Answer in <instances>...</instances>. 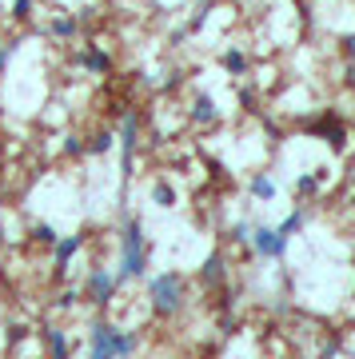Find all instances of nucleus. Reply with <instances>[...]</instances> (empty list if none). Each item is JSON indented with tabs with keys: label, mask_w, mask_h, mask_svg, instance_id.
<instances>
[{
	"label": "nucleus",
	"mask_w": 355,
	"mask_h": 359,
	"mask_svg": "<svg viewBox=\"0 0 355 359\" xmlns=\"http://www.w3.org/2000/svg\"><path fill=\"white\" fill-rule=\"evenodd\" d=\"M319 132L331 140V148H335V152H343V148H347V132L335 124V116H323V120H319Z\"/></svg>",
	"instance_id": "obj_13"
},
{
	"label": "nucleus",
	"mask_w": 355,
	"mask_h": 359,
	"mask_svg": "<svg viewBox=\"0 0 355 359\" xmlns=\"http://www.w3.org/2000/svg\"><path fill=\"white\" fill-rule=\"evenodd\" d=\"M80 65L88 68L92 76H108V72H112V56L104 48H84L80 52Z\"/></svg>",
	"instance_id": "obj_9"
},
{
	"label": "nucleus",
	"mask_w": 355,
	"mask_h": 359,
	"mask_svg": "<svg viewBox=\"0 0 355 359\" xmlns=\"http://www.w3.org/2000/svg\"><path fill=\"white\" fill-rule=\"evenodd\" d=\"M152 204L156 208H176V188L168 180H156L152 184Z\"/></svg>",
	"instance_id": "obj_15"
},
{
	"label": "nucleus",
	"mask_w": 355,
	"mask_h": 359,
	"mask_svg": "<svg viewBox=\"0 0 355 359\" xmlns=\"http://www.w3.org/2000/svg\"><path fill=\"white\" fill-rule=\"evenodd\" d=\"M295 192L300 196H316L319 192V176H295Z\"/></svg>",
	"instance_id": "obj_23"
},
{
	"label": "nucleus",
	"mask_w": 355,
	"mask_h": 359,
	"mask_svg": "<svg viewBox=\"0 0 355 359\" xmlns=\"http://www.w3.org/2000/svg\"><path fill=\"white\" fill-rule=\"evenodd\" d=\"M44 344H48V355L52 359H68V335L60 332V327H44Z\"/></svg>",
	"instance_id": "obj_11"
},
{
	"label": "nucleus",
	"mask_w": 355,
	"mask_h": 359,
	"mask_svg": "<svg viewBox=\"0 0 355 359\" xmlns=\"http://www.w3.org/2000/svg\"><path fill=\"white\" fill-rule=\"evenodd\" d=\"M20 44H25V40H20V36H8V40H4V44H0V76H4V68L13 65V56H16V52H20Z\"/></svg>",
	"instance_id": "obj_20"
},
{
	"label": "nucleus",
	"mask_w": 355,
	"mask_h": 359,
	"mask_svg": "<svg viewBox=\"0 0 355 359\" xmlns=\"http://www.w3.org/2000/svg\"><path fill=\"white\" fill-rule=\"evenodd\" d=\"M76 32H80L76 16H56V20H52V36H56V40H72Z\"/></svg>",
	"instance_id": "obj_17"
},
{
	"label": "nucleus",
	"mask_w": 355,
	"mask_h": 359,
	"mask_svg": "<svg viewBox=\"0 0 355 359\" xmlns=\"http://www.w3.org/2000/svg\"><path fill=\"white\" fill-rule=\"evenodd\" d=\"M116 148V132H96V136H92L88 144H84V152H92V156H104V152H112Z\"/></svg>",
	"instance_id": "obj_16"
},
{
	"label": "nucleus",
	"mask_w": 355,
	"mask_h": 359,
	"mask_svg": "<svg viewBox=\"0 0 355 359\" xmlns=\"http://www.w3.org/2000/svg\"><path fill=\"white\" fill-rule=\"evenodd\" d=\"M212 8H216V0H203V4H196V13H192V20H188V28H184V32H200V28L208 25Z\"/></svg>",
	"instance_id": "obj_18"
},
{
	"label": "nucleus",
	"mask_w": 355,
	"mask_h": 359,
	"mask_svg": "<svg viewBox=\"0 0 355 359\" xmlns=\"http://www.w3.org/2000/svg\"><path fill=\"white\" fill-rule=\"evenodd\" d=\"M340 44H343V56H347V60L355 65V32H347V36H343Z\"/></svg>",
	"instance_id": "obj_26"
},
{
	"label": "nucleus",
	"mask_w": 355,
	"mask_h": 359,
	"mask_svg": "<svg viewBox=\"0 0 355 359\" xmlns=\"http://www.w3.org/2000/svg\"><path fill=\"white\" fill-rule=\"evenodd\" d=\"M248 192H252V200H260V204H272V200H276V180L267 176V172H260V176H252Z\"/></svg>",
	"instance_id": "obj_10"
},
{
	"label": "nucleus",
	"mask_w": 355,
	"mask_h": 359,
	"mask_svg": "<svg viewBox=\"0 0 355 359\" xmlns=\"http://www.w3.org/2000/svg\"><path fill=\"white\" fill-rule=\"evenodd\" d=\"M116 287H120V280H116V271H104V268H96L88 276V304H96V308H104V304H112V295H116Z\"/></svg>",
	"instance_id": "obj_6"
},
{
	"label": "nucleus",
	"mask_w": 355,
	"mask_h": 359,
	"mask_svg": "<svg viewBox=\"0 0 355 359\" xmlns=\"http://www.w3.org/2000/svg\"><path fill=\"white\" fill-rule=\"evenodd\" d=\"M84 244H88L84 236H60V240L52 244V259H56V271H64V268H68V259L76 256V252H80Z\"/></svg>",
	"instance_id": "obj_8"
},
{
	"label": "nucleus",
	"mask_w": 355,
	"mask_h": 359,
	"mask_svg": "<svg viewBox=\"0 0 355 359\" xmlns=\"http://www.w3.org/2000/svg\"><path fill=\"white\" fill-rule=\"evenodd\" d=\"M25 327H20V323H16V327H8V347H13V344H20V339H25Z\"/></svg>",
	"instance_id": "obj_28"
},
{
	"label": "nucleus",
	"mask_w": 355,
	"mask_h": 359,
	"mask_svg": "<svg viewBox=\"0 0 355 359\" xmlns=\"http://www.w3.org/2000/svg\"><path fill=\"white\" fill-rule=\"evenodd\" d=\"M32 8H36V0H13V20H28V16H32Z\"/></svg>",
	"instance_id": "obj_24"
},
{
	"label": "nucleus",
	"mask_w": 355,
	"mask_h": 359,
	"mask_svg": "<svg viewBox=\"0 0 355 359\" xmlns=\"http://www.w3.org/2000/svg\"><path fill=\"white\" fill-rule=\"evenodd\" d=\"M220 68H224L228 76H248V56H243L240 48H228L220 56Z\"/></svg>",
	"instance_id": "obj_12"
},
{
	"label": "nucleus",
	"mask_w": 355,
	"mask_h": 359,
	"mask_svg": "<svg viewBox=\"0 0 355 359\" xmlns=\"http://www.w3.org/2000/svg\"><path fill=\"white\" fill-rule=\"evenodd\" d=\"M120 176H124V184H128V176H132V156H136V144H140V116L136 112H128L124 120H120Z\"/></svg>",
	"instance_id": "obj_4"
},
{
	"label": "nucleus",
	"mask_w": 355,
	"mask_h": 359,
	"mask_svg": "<svg viewBox=\"0 0 355 359\" xmlns=\"http://www.w3.org/2000/svg\"><path fill=\"white\" fill-rule=\"evenodd\" d=\"M304 224H307V216H304V212H292V216H288V219H283V224H279V236H283V240H292V236H295V231H304Z\"/></svg>",
	"instance_id": "obj_19"
},
{
	"label": "nucleus",
	"mask_w": 355,
	"mask_h": 359,
	"mask_svg": "<svg viewBox=\"0 0 355 359\" xmlns=\"http://www.w3.org/2000/svg\"><path fill=\"white\" fill-rule=\"evenodd\" d=\"M248 244L255 248V256H264V259H283L288 256V240H283L276 228H267V224H255L252 236H248Z\"/></svg>",
	"instance_id": "obj_5"
},
{
	"label": "nucleus",
	"mask_w": 355,
	"mask_h": 359,
	"mask_svg": "<svg viewBox=\"0 0 355 359\" xmlns=\"http://www.w3.org/2000/svg\"><path fill=\"white\" fill-rule=\"evenodd\" d=\"M347 204H351V208H355V192H351V200H347Z\"/></svg>",
	"instance_id": "obj_29"
},
{
	"label": "nucleus",
	"mask_w": 355,
	"mask_h": 359,
	"mask_svg": "<svg viewBox=\"0 0 355 359\" xmlns=\"http://www.w3.org/2000/svg\"><path fill=\"white\" fill-rule=\"evenodd\" d=\"M64 152H68V156H80V152H84V140H80V136H68V140H64Z\"/></svg>",
	"instance_id": "obj_25"
},
{
	"label": "nucleus",
	"mask_w": 355,
	"mask_h": 359,
	"mask_svg": "<svg viewBox=\"0 0 355 359\" xmlns=\"http://www.w3.org/2000/svg\"><path fill=\"white\" fill-rule=\"evenodd\" d=\"M56 308H60V311H68V308H76V292H64L60 299H56Z\"/></svg>",
	"instance_id": "obj_27"
},
{
	"label": "nucleus",
	"mask_w": 355,
	"mask_h": 359,
	"mask_svg": "<svg viewBox=\"0 0 355 359\" xmlns=\"http://www.w3.org/2000/svg\"><path fill=\"white\" fill-rule=\"evenodd\" d=\"M32 240H36V244H44V248H52L60 236H56V228H52V224H36V228H32Z\"/></svg>",
	"instance_id": "obj_21"
},
{
	"label": "nucleus",
	"mask_w": 355,
	"mask_h": 359,
	"mask_svg": "<svg viewBox=\"0 0 355 359\" xmlns=\"http://www.w3.org/2000/svg\"><path fill=\"white\" fill-rule=\"evenodd\" d=\"M200 280H203V283H220V280H224V256H220V252H212V256L203 259Z\"/></svg>",
	"instance_id": "obj_14"
},
{
	"label": "nucleus",
	"mask_w": 355,
	"mask_h": 359,
	"mask_svg": "<svg viewBox=\"0 0 355 359\" xmlns=\"http://www.w3.org/2000/svg\"><path fill=\"white\" fill-rule=\"evenodd\" d=\"M92 351L88 359H128V355H136V347H140V335L136 332H120L116 323H92Z\"/></svg>",
	"instance_id": "obj_2"
},
{
	"label": "nucleus",
	"mask_w": 355,
	"mask_h": 359,
	"mask_svg": "<svg viewBox=\"0 0 355 359\" xmlns=\"http://www.w3.org/2000/svg\"><path fill=\"white\" fill-rule=\"evenodd\" d=\"M192 120L200 124V128H212L220 120V108L212 100V92H196V100H192Z\"/></svg>",
	"instance_id": "obj_7"
},
{
	"label": "nucleus",
	"mask_w": 355,
	"mask_h": 359,
	"mask_svg": "<svg viewBox=\"0 0 355 359\" xmlns=\"http://www.w3.org/2000/svg\"><path fill=\"white\" fill-rule=\"evenodd\" d=\"M148 271V240H144V224L136 216L124 219V236H120V268L116 280H140Z\"/></svg>",
	"instance_id": "obj_1"
},
{
	"label": "nucleus",
	"mask_w": 355,
	"mask_h": 359,
	"mask_svg": "<svg viewBox=\"0 0 355 359\" xmlns=\"http://www.w3.org/2000/svg\"><path fill=\"white\" fill-rule=\"evenodd\" d=\"M248 236H252V224H248V219H236V224L228 228V240H232V244H248Z\"/></svg>",
	"instance_id": "obj_22"
},
{
	"label": "nucleus",
	"mask_w": 355,
	"mask_h": 359,
	"mask_svg": "<svg viewBox=\"0 0 355 359\" xmlns=\"http://www.w3.org/2000/svg\"><path fill=\"white\" fill-rule=\"evenodd\" d=\"M148 299H152L156 316H176L184 308V276L180 271H160V276H152Z\"/></svg>",
	"instance_id": "obj_3"
}]
</instances>
